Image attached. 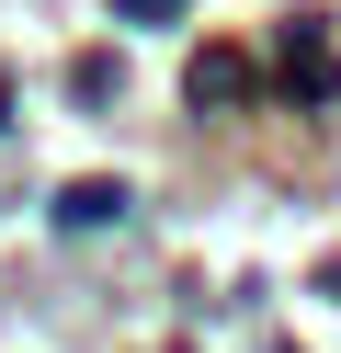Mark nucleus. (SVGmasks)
Instances as JSON below:
<instances>
[{
    "instance_id": "f257e3e1",
    "label": "nucleus",
    "mask_w": 341,
    "mask_h": 353,
    "mask_svg": "<svg viewBox=\"0 0 341 353\" xmlns=\"http://www.w3.org/2000/svg\"><path fill=\"white\" fill-rule=\"evenodd\" d=\"M125 12H148V23H159V12H171V0H125Z\"/></svg>"
}]
</instances>
